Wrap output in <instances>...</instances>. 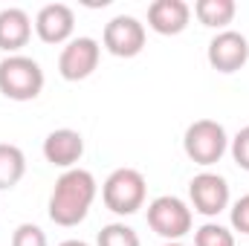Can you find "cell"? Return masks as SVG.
Instances as JSON below:
<instances>
[{
	"label": "cell",
	"instance_id": "cell-1",
	"mask_svg": "<svg viewBox=\"0 0 249 246\" xmlns=\"http://www.w3.org/2000/svg\"><path fill=\"white\" fill-rule=\"evenodd\" d=\"M96 191H99V185L90 171H84V168L64 171L50 194V220L55 226H67V229L78 226L87 217V211L96 200Z\"/></svg>",
	"mask_w": 249,
	"mask_h": 246
},
{
	"label": "cell",
	"instance_id": "cell-2",
	"mask_svg": "<svg viewBox=\"0 0 249 246\" xmlns=\"http://www.w3.org/2000/svg\"><path fill=\"white\" fill-rule=\"evenodd\" d=\"M44 90V70L29 55H6L0 61V93L12 102H32Z\"/></svg>",
	"mask_w": 249,
	"mask_h": 246
},
{
	"label": "cell",
	"instance_id": "cell-3",
	"mask_svg": "<svg viewBox=\"0 0 249 246\" xmlns=\"http://www.w3.org/2000/svg\"><path fill=\"white\" fill-rule=\"evenodd\" d=\"M145 194H148V183L142 177V171L136 168H116L105 185H102V200L113 214H136L145 206Z\"/></svg>",
	"mask_w": 249,
	"mask_h": 246
},
{
	"label": "cell",
	"instance_id": "cell-4",
	"mask_svg": "<svg viewBox=\"0 0 249 246\" xmlns=\"http://www.w3.org/2000/svg\"><path fill=\"white\" fill-rule=\"evenodd\" d=\"M183 148H186V157L191 162L214 165V162H220V157L229 148L226 127L214 119H197L188 124L186 136H183Z\"/></svg>",
	"mask_w": 249,
	"mask_h": 246
},
{
	"label": "cell",
	"instance_id": "cell-5",
	"mask_svg": "<svg viewBox=\"0 0 249 246\" xmlns=\"http://www.w3.org/2000/svg\"><path fill=\"white\" fill-rule=\"evenodd\" d=\"M148 226L165 241H180L191 232V209L180 197L162 194L148 203Z\"/></svg>",
	"mask_w": 249,
	"mask_h": 246
},
{
	"label": "cell",
	"instance_id": "cell-6",
	"mask_svg": "<svg viewBox=\"0 0 249 246\" xmlns=\"http://www.w3.org/2000/svg\"><path fill=\"white\" fill-rule=\"evenodd\" d=\"M102 44L116 58H133L145 50V23L133 15H116L105 23Z\"/></svg>",
	"mask_w": 249,
	"mask_h": 246
},
{
	"label": "cell",
	"instance_id": "cell-7",
	"mask_svg": "<svg viewBox=\"0 0 249 246\" xmlns=\"http://www.w3.org/2000/svg\"><path fill=\"white\" fill-rule=\"evenodd\" d=\"M102 58V47L96 38H72L58 55V72L67 81H81L87 75H93V70L99 67Z\"/></svg>",
	"mask_w": 249,
	"mask_h": 246
},
{
	"label": "cell",
	"instance_id": "cell-8",
	"mask_svg": "<svg viewBox=\"0 0 249 246\" xmlns=\"http://www.w3.org/2000/svg\"><path fill=\"white\" fill-rule=\"evenodd\" d=\"M188 197H191L194 211H200L206 217H217L229 206V183L220 174L203 171L188 183Z\"/></svg>",
	"mask_w": 249,
	"mask_h": 246
},
{
	"label": "cell",
	"instance_id": "cell-9",
	"mask_svg": "<svg viewBox=\"0 0 249 246\" xmlns=\"http://www.w3.org/2000/svg\"><path fill=\"white\" fill-rule=\"evenodd\" d=\"M209 64L217 72H235L249 61V41L247 35L235 29H223L209 41Z\"/></svg>",
	"mask_w": 249,
	"mask_h": 246
},
{
	"label": "cell",
	"instance_id": "cell-10",
	"mask_svg": "<svg viewBox=\"0 0 249 246\" xmlns=\"http://www.w3.org/2000/svg\"><path fill=\"white\" fill-rule=\"evenodd\" d=\"M75 29V15L67 3H47L35 15V32L44 44H70Z\"/></svg>",
	"mask_w": 249,
	"mask_h": 246
},
{
	"label": "cell",
	"instance_id": "cell-11",
	"mask_svg": "<svg viewBox=\"0 0 249 246\" xmlns=\"http://www.w3.org/2000/svg\"><path fill=\"white\" fill-rule=\"evenodd\" d=\"M84 154V139L72 127H58L44 139V159L55 168H75V162Z\"/></svg>",
	"mask_w": 249,
	"mask_h": 246
},
{
	"label": "cell",
	"instance_id": "cell-12",
	"mask_svg": "<svg viewBox=\"0 0 249 246\" xmlns=\"http://www.w3.org/2000/svg\"><path fill=\"white\" fill-rule=\"evenodd\" d=\"M191 20V6L186 0H154L148 6V26L157 35H180Z\"/></svg>",
	"mask_w": 249,
	"mask_h": 246
},
{
	"label": "cell",
	"instance_id": "cell-13",
	"mask_svg": "<svg viewBox=\"0 0 249 246\" xmlns=\"http://www.w3.org/2000/svg\"><path fill=\"white\" fill-rule=\"evenodd\" d=\"M32 38V20L23 9L9 6L0 12V50L9 55H18L20 47H26Z\"/></svg>",
	"mask_w": 249,
	"mask_h": 246
},
{
	"label": "cell",
	"instance_id": "cell-14",
	"mask_svg": "<svg viewBox=\"0 0 249 246\" xmlns=\"http://www.w3.org/2000/svg\"><path fill=\"white\" fill-rule=\"evenodd\" d=\"M235 12H238L235 0H197V3H194V15H197V20H200L203 26L220 29V32L232 23Z\"/></svg>",
	"mask_w": 249,
	"mask_h": 246
},
{
	"label": "cell",
	"instance_id": "cell-15",
	"mask_svg": "<svg viewBox=\"0 0 249 246\" xmlns=\"http://www.w3.org/2000/svg\"><path fill=\"white\" fill-rule=\"evenodd\" d=\"M23 174H26V157H23V151L18 145L3 142L0 145V188L3 191L15 188L23 180Z\"/></svg>",
	"mask_w": 249,
	"mask_h": 246
},
{
	"label": "cell",
	"instance_id": "cell-16",
	"mask_svg": "<svg viewBox=\"0 0 249 246\" xmlns=\"http://www.w3.org/2000/svg\"><path fill=\"white\" fill-rule=\"evenodd\" d=\"M194 246H235V235L220 223H203L194 232Z\"/></svg>",
	"mask_w": 249,
	"mask_h": 246
},
{
	"label": "cell",
	"instance_id": "cell-17",
	"mask_svg": "<svg viewBox=\"0 0 249 246\" xmlns=\"http://www.w3.org/2000/svg\"><path fill=\"white\" fill-rule=\"evenodd\" d=\"M99 246H139V235L124 223H107L99 232Z\"/></svg>",
	"mask_w": 249,
	"mask_h": 246
},
{
	"label": "cell",
	"instance_id": "cell-18",
	"mask_svg": "<svg viewBox=\"0 0 249 246\" xmlns=\"http://www.w3.org/2000/svg\"><path fill=\"white\" fill-rule=\"evenodd\" d=\"M12 246H50L47 244V235L41 226L35 223H20L15 232H12Z\"/></svg>",
	"mask_w": 249,
	"mask_h": 246
},
{
	"label": "cell",
	"instance_id": "cell-19",
	"mask_svg": "<svg viewBox=\"0 0 249 246\" xmlns=\"http://www.w3.org/2000/svg\"><path fill=\"white\" fill-rule=\"evenodd\" d=\"M229 220H232V229L249 235V194H244L241 200H235V206L229 209Z\"/></svg>",
	"mask_w": 249,
	"mask_h": 246
},
{
	"label": "cell",
	"instance_id": "cell-20",
	"mask_svg": "<svg viewBox=\"0 0 249 246\" xmlns=\"http://www.w3.org/2000/svg\"><path fill=\"white\" fill-rule=\"evenodd\" d=\"M232 159L238 162V168L249 171V124L241 127L232 139Z\"/></svg>",
	"mask_w": 249,
	"mask_h": 246
},
{
	"label": "cell",
	"instance_id": "cell-21",
	"mask_svg": "<svg viewBox=\"0 0 249 246\" xmlns=\"http://www.w3.org/2000/svg\"><path fill=\"white\" fill-rule=\"evenodd\" d=\"M58 246H90V244H84V241H64V244Z\"/></svg>",
	"mask_w": 249,
	"mask_h": 246
},
{
	"label": "cell",
	"instance_id": "cell-22",
	"mask_svg": "<svg viewBox=\"0 0 249 246\" xmlns=\"http://www.w3.org/2000/svg\"><path fill=\"white\" fill-rule=\"evenodd\" d=\"M165 246H186V244H180V241H168Z\"/></svg>",
	"mask_w": 249,
	"mask_h": 246
}]
</instances>
